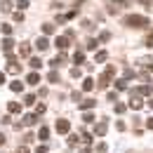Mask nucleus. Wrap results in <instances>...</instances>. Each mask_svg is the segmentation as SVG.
Instances as JSON below:
<instances>
[{
  "label": "nucleus",
  "instance_id": "f257e3e1",
  "mask_svg": "<svg viewBox=\"0 0 153 153\" xmlns=\"http://www.w3.org/2000/svg\"><path fill=\"white\" fill-rule=\"evenodd\" d=\"M151 21L146 19V17H141V14H127L125 17V26H132V28H144V26H149Z\"/></svg>",
  "mask_w": 153,
  "mask_h": 153
},
{
  "label": "nucleus",
  "instance_id": "f03ea898",
  "mask_svg": "<svg viewBox=\"0 0 153 153\" xmlns=\"http://www.w3.org/2000/svg\"><path fill=\"white\" fill-rule=\"evenodd\" d=\"M113 76H115V66H106L101 78H99V87H108V82L113 80Z\"/></svg>",
  "mask_w": 153,
  "mask_h": 153
},
{
  "label": "nucleus",
  "instance_id": "7ed1b4c3",
  "mask_svg": "<svg viewBox=\"0 0 153 153\" xmlns=\"http://www.w3.org/2000/svg\"><path fill=\"white\" fill-rule=\"evenodd\" d=\"M68 130H71V123H68L66 118H59V120H57V132L59 134H66Z\"/></svg>",
  "mask_w": 153,
  "mask_h": 153
},
{
  "label": "nucleus",
  "instance_id": "20e7f679",
  "mask_svg": "<svg viewBox=\"0 0 153 153\" xmlns=\"http://www.w3.org/2000/svg\"><path fill=\"white\" fill-rule=\"evenodd\" d=\"M54 45H57L59 50H66V47H68V45H71V40L66 38V36H59V38L54 40Z\"/></svg>",
  "mask_w": 153,
  "mask_h": 153
},
{
  "label": "nucleus",
  "instance_id": "39448f33",
  "mask_svg": "<svg viewBox=\"0 0 153 153\" xmlns=\"http://www.w3.org/2000/svg\"><path fill=\"white\" fill-rule=\"evenodd\" d=\"M38 120H40V118H38L36 113H26V115H24V123H21V125H36Z\"/></svg>",
  "mask_w": 153,
  "mask_h": 153
},
{
  "label": "nucleus",
  "instance_id": "423d86ee",
  "mask_svg": "<svg viewBox=\"0 0 153 153\" xmlns=\"http://www.w3.org/2000/svg\"><path fill=\"white\" fill-rule=\"evenodd\" d=\"M26 82H28V85H38V82H40V76H38V71H31V73L26 76Z\"/></svg>",
  "mask_w": 153,
  "mask_h": 153
},
{
  "label": "nucleus",
  "instance_id": "0eeeda50",
  "mask_svg": "<svg viewBox=\"0 0 153 153\" xmlns=\"http://www.w3.org/2000/svg\"><path fill=\"white\" fill-rule=\"evenodd\" d=\"M50 64H52V68H54V66H64V64H66V54H64V52H61V54H57V57L52 59Z\"/></svg>",
  "mask_w": 153,
  "mask_h": 153
},
{
  "label": "nucleus",
  "instance_id": "6e6552de",
  "mask_svg": "<svg viewBox=\"0 0 153 153\" xmlns=\"http://www.w3.org/2000/svg\"><path fill=\"white\" fill-rule=\"evenodd\" d=\"M2 50H5L7 54H12V50H14V40H12V38H5V40H2Z\"/></svg>",
  "mask_w": 153,
  "mask_h": 153
},
{
  "label": "nucleus",
  "instance_id": "1a4fd4ad",
  "mask_svg": "<svg viewBox=\"0 0 153 153\" xmlns=\"http://www.w3.org/2000/svg\"><path fill=\"white\" fill-rule=\"evenodd\" d=\"M97 106V99H85V101H80V108L82 111H90V108H94Z\"/></svg>",
  "mask_w": 153,
  "mask_h": 153
},
{
  "label": "nucleus",
  "instance_id": "9d476101",
  "mask_svg": "<svg viewBox=\"0 0 153 153\" xmlns=\"http://www.w3.org/2000/svg\"><path fill=\"white\" fill-rule=\"evenodd\" d=\"M28 66H31L33 71H38L40 66H42V59H38V57H31V59H28Z\"/></svg>",
  "mask_w": 153,
  "mask_h": 153
},
{
  "label": "nucleus",
  "instance_id": "9b49d317",
  "mask_svg": "<svg viewBox=\"0 0 153 153\" xmlns=\"http://www.w3.org/2000/svg\"><path fill=\"white\" fill-rule=\"evenodd\" d=\"M19 54L21 57H28V54H31V45H28V42H21L19 45Z\"/></svg>",
  "mask_w": 153,
  "mask_h": 153
},
{
  "label": "nucleus",
  "instance_id": "f8f14e48",
  "mask_svg": "<svg viewBox=\"0 0 153 153\" xmlns=\"http://www.w3.org/2000/svg\"><path fill=\"white\" fill-rule=\"evenodd\" d=\"M7 111H10V113H21V104H17V101H10V104H7Z\"/></svg>",
  "mask_w": 153,
  "mask_h": 153
},
{
  "label": "nucleus",
  "instance_id": "ddd939ff",
  "mask_svg": "<svg viewBox=\"0 0 153 153\" xmlns=\"http://www.w3.org/2000/svg\"><path fill=\"white\" fill-rule=\"evenodd\" d=\"M36 47H38V50H47V47H50V40L47 38H38L36 40Z\"/></svg>",
  "mask_w": 153,
  "mask_h": 153
},
{
  "label": "nucleus",
  "instance_id": "4468645a",
  "mask_svg": "<svg viewBox=\"0 0 153 153\" xmlns=\"http://www.w3.org/2000/svg\"><path fill=\"white\" fill-rule=\"evenodd\" d=\"M38 139H40V141H47V139H50V130H47V127H40Z\"/></svg>",
  "mask_w": 153,
  "mask_h": 153
},
{
  "label": "nucleus",
  "instance_id": "2eb2a0df",
  "mask_svg": "<svg viewBox=\"0 0 153 153\" xmlns=\"http://www.w3.org/2000/svg\"><path fill=\"white\" fill-rule=\"evenodd\" d=\"M90 90H94V80H92V78H87V80L82 82V92H90Z\"/></svg>",
  "mask_w": 153,
  "mask_h": 153
},
{
  "label": "nucleus",
  "instance_id": "dca6fc26",
  "mask_svg": "<svg viewBox=\"0 0 153 153\" xmlns=\"http://www.w3.org/2000/svg\"><path fill=\"white\" fill-rule=\"evenodd\" d=\"M12 5H14L12 0H2V2H0V10H2V12H12Z\"/></svg>",
  "mask_w": 153,
  "mask_h": 153
},
{
  "label": "nucleus",
  "instance_id": "f3484780",
  "mask_svg": "<svg viewBox=\"0 0 153 153\" xmlns=\"http://www.w3.org/2000/svg\"><path fill=\"white\" fill-rule=\"evenodd\" d=\"M94 134H99V137H104V134H106V123H99V125L94 127Z\"/></svg>",
  "mask_w": 153,
  "mask_h": 153
},
{
  "label": "nucleus",
  "instance_id": "a211bd4d",
  "mask_svg": "<svg viewBox=\"0 0 153 153\" xmlns=\"http://www.w3.org/2000/svg\"><path fill=\"white\" fill-rule=\"evenodd\" d=\"M73 64H85V54H82L80 50H78L76 54H73Z\"/></svg>",
  "mask_w": 153,
  "mask_h": 153
},
{
  "label": "nucleus",
  "instance_id": "6ab92c4d",
  "mask_svg": "<svg viewBox=\"0 0 153 153\" xmlns=\"http://www.w3.org/2000/svg\"><path fill=\"white\" fill-rule=\"evenodd\" d=\"M130 106H132L134 111H139V108H141V106H144V101H141V99H137V97H134L132 101H130Z\"/></svg>",
  "mask_w": 153,
  "mask_h": 153
},
{
  "label": "nucleus",
  "instance_id": "aec40b11",
  "mask_svg": "<svg viewBox=\"0 0 153 153\" xmlns=\"http://www.w3.org/2000/svg\"><path fill=\"white\" fill-rule=\"evenodd\" d=\"M97 45H99V40L90 38V40H87V42H85V50H97Z\"/></svg>",
  "mask_w": 153,
  "mask_h": 153
},
{
  "label": "nucleus",
  "instance_id": "412c9836",
  "mask_svg": "<svg viewBox=\"0 0 153 153\" xmlns=\"http://www.w3.org/2000/svg\"><path fill=\"white\" fill-rule=\"evenodd\" d=\"M47 80H50L52 85H54V82H59V76H57V71H54V68H52V71L47 73Z\"/></svg>",
  "mask_w": 153,
  "mask_h": 153
},
{
  "label": "nucleus",
  "instance_id": "4be33fe9",
  "mask_svg": "<svg viewBox=\"0 0 153 153\" xmlns=\"http://www.w3.org/2000/svg\"><path fill=\"white\" fill-rule=\"evenodd\" d=\"M42 33H45V36H52V33H54V26H52V24H42Z\"/></svg>",
  "mask_w": 153,
  "mask_h": 153
},
{
  "label": "nucleus",
  "instance_id": "5701e85b",
  "mask_svg": "<svg viewBox=\"0 0 153 153\" xmlns=\"http://www.w3.org/2000/svg\"><path fill=\"white\" fill-rule=\"evenodd\" d=\"M137 92H139V94H144V97H149V99H151V85H144V87H141V90H137Z\"/></svg>",
  "mask_w": 153,
  "mask_h": 153
},
{
  "label": "nucleus",
  "instance_id": "b1692460",
  "mask_svg": "<svg viewBox=\"0 0 153 153\" xmlns=\"http://www.w3.org/2000/svg\"><path fill=\"white\" fill-rule=\"evenodd\" d=\"M10 90H12V92H21V90H24V85H21L19 80H14V82L10 85Z\"/></svg>",
  "mask_w": 153,
  "mask_h": 153
},
{
  "label": "nucleus",
  "instance_id": "393cba45",
  "mask_svg": "<svg viewBox=\"0 0 153 153\" xmlns=\"http://www.w3.org/2000/svg\"><path fill=\"white\" fill-rule=\"evenodd\" d=\"M24 104H26V106H33V104H36V94H26L24 97Z\"/></svg>",
  "mask_w": 153,
  "mask_h": 153
},
{
  "label": "nucleus",
  "instance_id": "a878e982",
  "mask_svg": "<svg viewBox=\"0 0 153 153\" xmlns=\"http://www.w3.org/2000/svg\"><path fill=\"white\" fill-rule=\"evenodd\" d=\"M106 59H108V54H106V52H104V50H101V52H97V57H94V61H99V64H101V61H106Z\"/></svg>",
  "mask_w": 153,
  "mask_h": 153
},
{
  "label": "nucleus",
  "instance_id": "bb28decb",
  "mask_svg": "<svg viewBox=\"0 0 153 153\" xmlns=\"http://www.w3.org/2000/svg\"><path fill=\"white\" fill-rule=\"evenodd\" d=\"M0 31H2V33H5L7 38L12 36V26H10V24H2V26H0Z\"/></svg>",
  "mask_w": 153,
  "mask_h": 153
},
{
  "label": "nucleus",
  "instance_id": "cd10ccee",
  "mask_svg": "<svg viewBox=\"0 0 153 153\" xmlns=\"http://www.w3.org/2000/svg\"><path fill=\"white\" fill-rule=\"evenodd\" d=\"M125 87H127V80H125V78L115 80V90H125Z\"/></svg>",
  "mask_w": 153,
  "mask_h": 153
},
{
  "label": "nucleus",
  "instance_id": "c85d7f7f",
  "mask_svg": "<svg viewBox=\"0 0 153 153\" xmlns=\"http://www.w3.org/2000/svg\"><path fill=\"white\" fill-rule=\"evenodd\" d=\"M111 40V31H104L101 36H99V42H108Z\"/></svg>",
  "mask_w": 153,
  "mask_h": 153
},
{
  "label": "nucleus",
  "instance_id": "c756f323",
  "mask_svg": "<svg viewBox=\"0 0 153 153\" xmlns=\"http://www.w3.org/2000/svg\"><path fill=\"white\" fill-rule=\"evenodd\" d=\"M28 5H31V2H28V0H17V7H19V10H26V7H28Z\"/></svg>",
  "mask_w": 153,
  "mask_h": 153
},
{
  "label": "nucleus",
  "instance_id": "7c9ffc66",
  "mask_svg": "<svg viewBox=\"0 0 153 153\" xmlns=\"http://www.w3.org/2000/svg\"><path fill=\"white\" fill-rule=\"evenodd\" d=\"M125 108H127L125 104H115V113H125Z\"/></svg>",
  "mask_w": 153,
  "mask_h": 153
},
{
  "label": "nucleus",
  "instance_id": "2f4dec72",
  "mask_svg": "<svg viewBox=\"0 0 153 153\" xmlns=\"http://www.w3.org/2000/svg\"><path fill=\"white\" fill-rule=\"evenodd\" d=\"M33 139H36V134H31V132H28V134H24V141H26V144H31Z\"/></svg>",
  "mask_w": 153,
  "mask_h": 153
},
{
  "label": "nucleus",
  "instance_id": "473e14b6",
  "mask_svg": "<svg viewBox=\"0 0 153 153\" xmlns=\"http://www.w3.org/2000/svg\"><path fill=\"white\" fill-rule=\"evenodd\" d=\"M82 120H85V123H92V120H94V115H92V113H82Z\"/></svg>",
  "mask_w": 153,
  "mask_h": 153
},
{
  "label": "nucleus",
  "instance_id": "72a5a7b5",
  "mask_svg": "<svg viewBox=\"0 0 153 153\" xmlns=\"http://www.w3.org/2000/svg\"><path fill=\"white\" fill-rule=\"evenodd\" d=\"M71 78H80V68H78V66H76V68H71Z\"/></svg>",
  "mask_w": 153,
  "mask_h": 153
},
{
  "label": "nucleus",
  "instance_id": "f704fd0d",
  "mask_svg": "<svg viewBox=\"0 0 153 153\" xmlns=\"http://www.w3.org/2000/svg\"><path fill=\"white\" fill-rule=\"evenodd\" d=\"M146 45H149V50H151V45H153V36H151V31H149V38H146Z\"/></svg>",
  "mask_w": 153,
  "mask_h": 153
},
{
  "label": "nucleus",
  "instance_id": "c9c22d12",
  "mask_svg": "<svg viewBox=\"0 0 153 153\" xmlns=\"http://www.w3.org/2000/svg\"><path fill=\"white\" fill-rule=\"evenodd\" d=\"M106 99H108V101H115V99H118V94H115V92H108V97H106Z\"/></svg>",
  "mask_w": 153,
  "mask_h": 153
},
{
  "label": "nucleus",
  "instance_id": "e433bc0d",
  "mask_svg": "<svg viewBox=\"0 0 153 153\" xmlns=\"http://www.w3.org/2000/svg\"><path fill=\"white\" fill-rule=\"evenodd\" d=\"M36 153H47V146H38V151Z\"/></svg>",
  "mask_w": 153,
  "mask_h": 153
},
{
  "label": "nucleus",
  "instance_id": "4c0bfd02",
  "mask_svg": "<svg viewBox=\"0 0 153 153\" xmlns=\"http://www.w3.org/2000/svg\"><path fill=\"white\" fill-rule=\"evenodd\" d=\"M17 153H28V149H26V146H19V151Z\"/></svg>",
  "mask_w": 153,
  "mask_h": 153
},
{
  "label": "nucleus",
  "instance_id": "58836bf2",
  "mask_svg": "<svg viewBox=\"0 0 153 153\" xmlns=\"http://www.w3.org/2000/svg\"><path fill=\"white\" fill-rule=\"evenodd\" d=\"M0 85H5V73H0Z\"/></svg>",
  "mask_w": 153,
  "mask_h": 153
},
{
  "label": "nucleus",
  "instance_id": "ea45409f",
  "mask_svg": "<svg viewBox=\"0 0 153 153\" xmlns=\"http://www.w3.org/2000/svg\"><path fill=\"white\" fill-rule=\"evenodd\" d=\"M2 144H5V134H0V146H2Z\"/></svg>",
  "mask_w": 153,
  "mask_h": 153
},
{
  "label": "nucleus",
  "instance_id": "a19ab883",
  "mask_svg": "<svg viewBox=\"0 0 153 153\" xmlns=\"http://www.w3.org/2000/svg\"><path fill=\"white\" fill-rule=\"evenodd\" d=\"M76 2H85V0H76Z\"/></svg>",
  "mask_w": 153,
  "mask_h": 153
}]
</instances>
